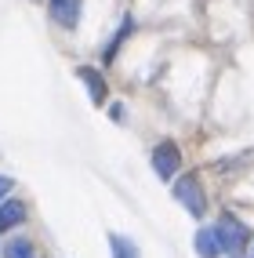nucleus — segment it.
Masks as SVG:
<instances>
[{"instance_id": "39448f33", "label": "nucleus", "mask_w": 254, "mask_h": 258, "mask_svg": "<svg viewBox=\"0 0 254 258\" xmlns=\"http://www.w3.org/2000/svg\"><path fill=\"white\" fill-rule=\"evenodd\" d=\"M26 222V204L22 200H15V197H8L4 204H0V233L4 229H15V226H22Z\"/></svg>"}, {"instance_id": "9d476101", "label": "nucleus", "mask_w": 254, "mask_h": 258, "mask_svg": "<svg viewBox=\"0 0 254 258\" xmlns=\"http://www.w3.org/2000/svg\"><path fill=\"white\" fill-rule=\"evenodd\" d=\"M11 185H15V182H11L8 175H0V204L8 200V193H11Z\"/></svg>"}, {"instance_id": "7ed1b4c3", "label": "nucleus", "mask_w": 254, "mask_h": 258, "mask_svg": "<svg viewBox=\"0 0 254 258\" xmlns=\"http://www.w3.org/2000/svg\"><path fill=\"white\" fill-rule=\"evenodd\" d=\"M178 167H182V149H178L171 139H163V142L152 146V171H156L163 182H171Z\"/></svg>"}, {"instance_id": "f03ea898", "label": "nucleus", "mask_w": 254, "mask_h": 258, "mask_svg": "<svg viewBox=\"0 0 254 258\" xmlns=\"http://www.w3.org/2000/svg\"><path fill=\"white\" fill-rule=\"evenodd\" d=\"M175 200H178L193 218H203V211H207V197H203V189H200V178H196V175H182V178H175Z\"/></svg>"}, {"instance_id": "20e7f679", "label": "nucleus", "mask_w": 254, "mask_h": 258, "mask_svg": "<svg viewBox=\"0 0 254 258\" xmlns=\"http://www.w3.org/2000/svg\"><path fill=\"white\" fill-rule=\"evenodd\" d=\"M51 19L62 29H76L80 22V0H51Z\"/></svg>"}, {"instance_id": "0eeeda50", "label": "nucleus", "mask_w": 254, "mask_h": 258, "mask_svg": "<svg viewBox=\"0 0 254 258\" xmlns=\"http://www.w3.org/2000/svg\"><path fill=\"white\" fill-rule=\"evenodd\" d=\"M196 254L200 258H222V244H218V233L214 229H196Z\"/></svg>"}, {"instance_id": "f257e3e1", "label": "nucleus", "mask_w": 254, "mask_h": 258, "mask_svg": "<svg viewBox=\"0 0 254 258\" xmlns=\"http://www.w3.org/2000/svg\"><path fill=\"white\" fill-rule=\"evenodd\" d=\"M218 244H222V254H243V247H247V240H250V233H247V226L240 218H232V215H222L218 218Z\"/></svg>"}, {"instance_id": "1a4fd4ad", "label": "nucleus", "mask_w": 254, "mask_h": 258, "mask_svg": "<svg viewBox=\"0 0 254 258\" xmlns=\"http://www.w3.org/2000/svg\"><path fill=\"white\" fill-rule=\"evenodd\" d=\"M4 258H37V251H33V244L26 236H15L11 244L4 247Z\"/></svg>"}, {"instance_id": "6e6552de", "label": "nucleus", "mask_w": 254, "mask_h": 258, "mask_svg": "<svg viewBox=\"0 0 254 258\" xmlns=\"http://www.w3.org/2000/svg\"><path fill=\"white\" fill-rule=\"evenodd\" d=\"M109 251H113V258H142L138 244L131 236H120V233H109Z\"/></svg>"}, {"instance_id": "423d86ee", "label": "nucleus", "mask_w": 254, "mask_h": 258, "mask_svg": "<svg viewBox=\"0 0 254 258\" xmlns=\"http://www.w3.org/2000/svg\"><path fill=\"white\" fill-rule=\"evenodd\" d=\"M76 77L83 80V88L91 91V102H95V106H102V102H106V80H102V73L91 70V66H80Z\"/></svg>"}]
</instances>
